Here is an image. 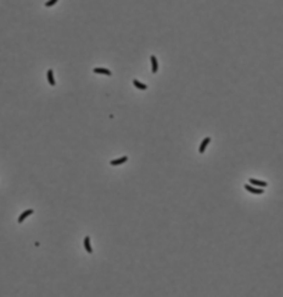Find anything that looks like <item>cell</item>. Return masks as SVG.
I'll return each mask as SVG.
<instances>
[{"mask_svg":"<svg viewBox=\"0 0 283 297\" xmlns=\"http://www.w3.org/2000/svg\"><path fill=\"white\" fill-rule=\"evenodd\" d=\"M93 72H94V74H103V75H108V76L111 75V71H110V69H107V68H94Z\"/></svg>","mask_w":283,"mask_h":297,"instance_id":"obj_7","label":"cell"},{"mask_svg":"<svg viewBox=\"0 0 283 297\" xmlns=\"http://www.w3.org/2000/svg\"><path fill=\"white\" fill-rule=\"evenodd\" d=\"M210 142H211V139L210 138H204L203 139V142H201V144H200V147H198V153H204L205 151V149H207V146L210 144Z\"/></svg>","mask_w":283,"mask_h":297,"instance_id":"obj_3","label":"cell"},{"mask_svg":"<svg viewBox=\"0 0 283 297\" xmlns=\"http://www.w3.org/2000/svg\"><path fill=\"white\" fill-rule=\"evenodd\" d=\"M150 60H151V71H153V74H157V72H158V61H157V57H155V56H151Z\"/></svg>","mask_w":283,"mask_h":297,"instance_id":"obj_4","label":"cell"},{"mask_svg":"<svg viewBox=\"0 0 283 297\" xmlns=\"http://www.w3.org/2000/svg\"><path fill=\"white\" fill-rule=\"evenodd\" d=\"M83 246H85L86 251H88L89 254L93 253V250H92V244H90V238H89V236H86V238L83 239Z\"/></svg>","mask_w":283,"mask_h":297,"instance_id":"obj_6","label":"cell"},{"mask_svg":"<svg viewBox=\"0 0 283 297\" xmlns=\"http://www.w3.org/2000/svg\"><path fill=\"white\" fill-rule=\"evenodd\" d=\"M244 189L247 192H250V193H253V194H262L264 193V190L262 189H260V188H253L251 185H244Z\"/></svg>","mask_w":283,"mask_h":297,"instance_id":"obj_1","label":"cell"},{"mask_svg":"<svg viewBox=\"0 0 283 297\" xmlns=\"http://www.w3.org/2000/svg\"><path fill=\"white\" fill-rule=\"evenodd\" d=\"M250 183L251 185H257L258 188H265V186H268L267 182H262V181H258V179H250Z\"/></svg>","mask_w":283,"mask_h":297,"instance_id":"obj_8","label":"cell"},{"mask_svg":"<svg viewBox=\"0 0 283 297\" xmlns=\"http://www.w3.org/2000/svg\"><path fill=\"white\" fill-rule=\"evenodd\" d=\"M133 85H135V86H136L138 89H140V90H146V89H147V85H145V83H142V82H139L138 79H133Z\"/></svg>","mask_w":283,"mask_h":297,"instance_id":"obj_10","label":"cell"},{"mask_svg":"<svg viewBox=\"0 0 283 297\" xmlns=\"http://www.w3.org/2000/svg\"><path fill=\"white\" fill-rule=\"evenodd\" d=\"M32 214H33V210H32V208L25 210V211H24V213H22L21 215L18 217V224L24 222V221H25V218H28V217H29V215H32Z\"/></svg>","mask_w":283,"mask_h":297,"instance_id":"obj_2","label":"cell"},{"mask_svg":"<svg viewBox=\"0 0 283 297\" xmlns=\"http://www.w3.org/2000/svg\"><path fill=\"white\" fill-rule=\"evenodd\" d=\"M128 161V156H124L121 157V158H117V160H113V161H110L111 165H120V164H124Z\"/></svg>","mask_w":283,"mask_h":297,"instance_id":"obj_5","label":"cell"},{"mask_svg":"<svg viewBox=\"0 0 283 297\" xmlns=\"http://www.w3.org/2000/svg\"><path fill=\"white\" fill-rule=\"evenodd\" d=\"M57 2H58V0H49V2H46V3H44V6H46V7H51V6H54Z\"/></svg>","mask_w":283,"mask_h":297,"instance_id":"obj_11","label":"cell"},{"mask_svg":"<svg viewBox=\"0 0 283 297\" xmlns=\"http://www.w3.org/2000/svg\"><path fill=\"white\" fill-rule=\"evenodd\" d=\"M47 81H49V83H50L51 86H54V85H56V81H54V75H53V69H49V71H47Z\"/></svg>","mask_w":283,"mask_h":297,"instance_id":"obj_9","label":"cell"}]
</instances>
